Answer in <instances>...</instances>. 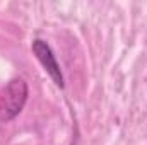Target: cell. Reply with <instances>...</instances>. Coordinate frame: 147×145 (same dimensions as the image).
Returning <instances> with one entry per match:
<instances>
[{
  "label": "cell",
  "mask_w": 147,
  "mask_h": 145,
  "mask_svg": "<svg viewBox=\"0 0 147 145\" xmlns=\"http://www.w3.org/2000/svg\"><path fill=\"white\" fill-rule=\"evenodd\" d=\"M28 94H29L28 84L21 77L12 79L5 85V89L0 94V121L2 123L12 121L22 111L28 101Z\"/></svg>",
  "instance_id": "cell-1"
},
{
  "label": "cell",
  "mask_w": 147,
  "mask_h": 145,
  "mask_svg": "<svg viewBox=\"0 0 147 145\" xmlns=\"http://www.w3.org/2000/svg\"><path fill=\"white\" fill-rule=\"evenodd\" d=\"M31 48H33V53H34V56L38 58V62L43 65L45 72L48 73L50 79L55 82V85L60 87V89H63V85H65L63 73H62V68H60V65H58V62H57V58H55V53H53L51 46H50L45 39L36 38V39L33 41Z\"/></svg>",
  "instance_id": "cell-2"
}]
</instances>
